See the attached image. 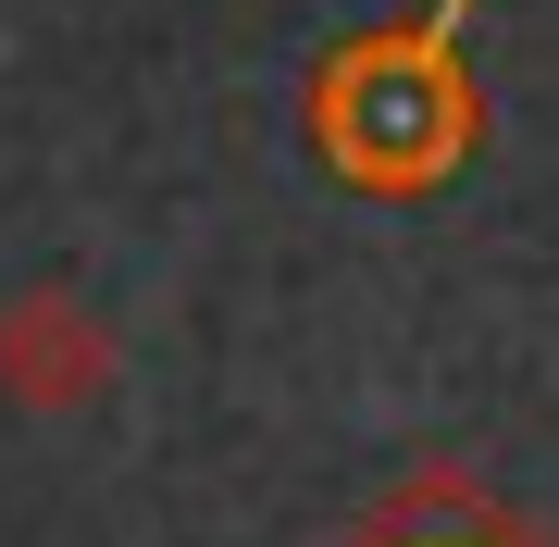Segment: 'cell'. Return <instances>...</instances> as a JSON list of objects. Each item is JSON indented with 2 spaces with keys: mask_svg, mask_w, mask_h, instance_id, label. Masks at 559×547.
<instances>
[{
  "mask_svg": "<svg viewBox=\"0 0 559 547\" xmlns=\"http://www.w3.org/2000/svg\"><path fill=\"white\" fill-rule=\"evenodd\" d=\"M336 547H559L535 510H510L485 473H460V461H423V473H399L360 523L336 535Z\"/></svg>",
  "mask_w": 559,
  "mask_h": 547,
  "instance_id": "3957f363",
  "label": "cell"
},
{
  "mask_svg": "<svg viewBox=\"0 0 559 547\" xmlns=\"http://www.w3.org/2000/svg\"><path fill=\"white\" fill-rule=\"evenodd\" d=\"M0 399L38 411V424H75L87 399H112V311L62 274L13 286L0 299Z\"/></svg>",
  "mask_w": 559,
  "mask_h": 547,
  "instance_id": "7a4b0ae2",
  "label": "cell"
},
{
  "mask_svg": "<svg viewBox=\"0 0 559 547\" xmlns=\"http://www.w3.org/2000/svg\"><path fill=\"white\" fill-rule=\"evenodd\" d=\"M460 13L473 0H436L411 25H360L311 62L299 124H311V163L360 187V200H436V187L473 163V62H460Z\"/></svg>",
  "mask_w": 559,
  "mask_h": 547,
  "instance_id": "6da1fadb",
  "label": "cell"
}]
</instances>
